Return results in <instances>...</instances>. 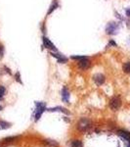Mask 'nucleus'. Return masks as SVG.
Here are the masks:
<instances>
[{
  "label": "nucleus",
  "mask_w": 130,
  "mask_h": 147,
  "mask_svg": "<svg viewBox=\"0 0 130 147\" xmlns=\"http://www.w3.org/2000/svg\"><path fill=\"white\" fill-rule=\"evenodd\" d=\"M47 110V106L45 102L41 101H36L35 102V110H34V121L38 122L41 118V116L43 115V113Z\"/></svg>",
  "instance_id": "1"
},
{
  "label": "nucleus",
  "mask_w": 130,
  "mask_h": 147,
  "mask_svg": "<svg viewBox=\"0 0 130 147\" xmlns=\"http://www.w3.org/2000/svg\"><path fill=\"white\" fill-rule=\"evenodd\" d=\"M92 127V122L88 118H81L76 124V129L79 130L80 132L87 131Z\"/></svg>",
  "instance_id": "2"
},
{
  "label": "nucleus",
  "mask_w": 130,
  "mask_h": 147,
  "mask_svg": "<svg viewBox=\"0 0 130 147\" xmlns=\"http://www.w3.org/2000/svg\"><path fill=\"white\" fill-rule=\"evenodd\" d=\"M119 30V25L115 22H110L108 23L106 27V34H117Z\"/></svg>",
  "instance_id": "3"
},
{
  "label": "nucleus",
  "mask_w": 130,
  "mask_h": 147,
  "mask_svg": "<svg viewBox=\"0 0 130 147\" xmlns=\"http://www.w3.org/2000/svg\"><path fill=\"white\" fill-rule=\"evenodd\" d=\"M120 107H121V100H120L119 97L117 96L113 97L110 101V108L113 111H117Z\"/></svg>",
  "instance_id": "4"
},
{
  "label": "nucleus",
  "mask_w": 130,
  "mask_h": 147,
  "mask_svg": "<svg viewBox=\"0 0 130 147\" xmlns=\"http://www.w3.org/2000/svg\"><path fill=\"white\" fill-rule=\"evenodd\" d=\"M93 80H94V82L96 84V85L101 86V85L105 82L106 78H105V76H104L103 74H96V75H94V77H93Z\"/></svg>",
  "instance_id": "5"
},
{
  "label": "nucleus",
  "mask_w": 130,
  "mask_h": 147,
  "mask_svg": "<svg viewBox=\"0 0 130 147\" xmlns=\"http://www.w3.org/2000/svg\"><path fill=\"white\" fill-rule=\"evenodd\" d=\"M61 97H62V100L65 102V103H70V91L68 90V88L66 86L63 87V89L61 90Z\"/></svg>",
  "instance_id": "6"
},
{
  "label": "nucleus",
  "mask_w": 130,
  "mask_h": 147,
  "mask_svg": "<svg viewBox=\"0 0 130 147\" xmlns=\"http://www.w3.org/2000/svg\"><path fill=\"white\" fill-rule=\"evenodd\" d=\"M42 146L43 147H60V144L54 139H44L42 140Z\"/></svg>",
  "instance_id": "7"
},
{
  "label": "nucleus",
  "mask_w": 130,
  "mask_h": 147,
  "mask_svg": "<svg viewBox=\"0 0 130 147\" xmlns=\"http://www.w3.org/2000/svg\"><path fill=\"white\" fill-rule=\"evenodd\" d=\"M42 41H43V45L44 47H46L47 49H51V50H54V51H57V48L56 46L54 45L53 43L51 42V40L46 36H43L42 38Z\"/></svg>",
  "instance_id": "8"
},
{
  "label": "nucleus",
  "mask_w": 130,
  "mask_h": 147,
  "mask_svg": "<svg viewBox=\"0 0 130 147\" xmlns=\"http://www.w3.org/2000/svg\"><path fill=\"white\" fill-rule=\"evenodd\" d=\"M51 56L56 58L58 60V63H61V64H64V63H67L68 62V58L65 57L62 54H59V53H56V52H51Z\"/></svg>",
  "instance_id": "9"
},
{
  "label": "nucleus",
  "mask_w": 130,
  "mask_h": 147,
  "mask_svg": "<svg viewBox=\"0 0 130 147\" xmlns=\"http://www.w3.org/2000/svg\"><path fill=\"white\" fill-rule=\"evenodd\" d=\"M78 67L81 69V70H87L90 67V61H89L88 58L82 59L78 62Z\"/></svg>",
  "instance_id": "10"
},
{
  "label": "nucleus",
  "mask_w": 130,
  "mask_h": 147,
  "mask_svg": "<svg viewBox=\"0 0 130 147\" xmlns=\"http://www.w3.org/2000/svg\"><path fill=\"white\" fill-rule=\"evenodd\" d=\"M48 112H59V113H64V114H68V111L66 108L61 107V106H57V107H53V108H47Z\"/></svg>",
  "instance_id": "11"
},
{
  "label": "nucleus",
  "mask_w": 130,
  "mask_h": 147,
  "mask_svg": "<svg viewBox=\"0 0 130 147\" xmlns=\"http://www.w3.org/2000/svg\"><path fill=\"white\" fill-rule=\"evenodd\" d=\"M117 134H119L121 138H123L126 142L130 141V132L126 131V130H123V129H119V131H117Z\"/></svg>",
  "instance_id": "12"
},
{
  "label": "nucleus",
  "mask_w": 130,
  "mask_h": 147,
  "mask_svg": "<svg viewBox=\"0 0 130 147\" xmlns=\"http://www.w3.org/2000/svg\"><path fill=\"white\" fill-rule=\"evenodd\" d=\"M70 147H83V143L80 139H74L70 142Z\"/></svg>",
  "instance_id": "13"
},
{
  "label": "nucleus",
  "mask_w": 130,
  "mask_h": 147,
  "mask_svg": "<svg viewBox=\"0 0 130 147\" xmlns=\"http://www.w3.org/2000/svg\"><path fill=\"white\" fill-rule=\"evenodd\" d=\"M11 127V124L6 121H2L0 120V130H3V129H7Z\"/></svg>",
  "instance_id": "14"
},
{
  "label": "nucleus",
  "mask_w": 130,
  "mask_h": 147,
  "mask_svg": "<svg viewBox=\"0 0 130 147\" xmlns=\"http://www.w3.org/2000/svg\"><path fill=\"white\" fill-rule=\"evenodd\" d=\"M58 6H59L58 1H57V0H54V2L51 4V6H50V9L48 10V15H50V14H51L54 10H56L57 7H58Z\"/></svg>",
  "instance_id": "15"
},
{
  "label": "nucleus",
  "mask_w": 130,
  "mask_h": 147,
  "mask_svg": "<svg viewBox=\"0 0 130 147\" xmlns=\"http://www.w3.org/2000/svg\"><path fill=\"white\" fill-rule=\"evenodd\" d=\"M5 93H6V88H5V86H3V85H0V101L3 100Z\"/></svg>",
  "instance_id": "16"
},
{
  "label": "nucleus",
  "mask_w": 130,
  "mask_h": 147,
  "mask_svg": "<svg viewBox=\"0 0 130 147\" xmlns=\"http://www.w3.org/2000/svg\"><path fill=\"white\" fill-rule=\"evenodd\" d=\"M122 70H123L124 73L126 74H129L130 73V62H126L123 64V66H122Z\"/></svg>",
  "instance_id": "17"
},
{
  "label": "nucleus",
  "mask_w": 130,
  "mask_h": 147,
  "mask_svg": "<svg viewBox=\"0 0 130 147\" xmlns=\"http://www.w3.org/2000/svg\"><path fill=\"white\" fill-rule=\"evenodd\" d=\"M85 58H88V57L86 56H72V59H74V60H82V59H85Z\"/></svg>",
  "instance_id": "18"
},
{
  "label": "nucleus",
  "mask_w": 130,
  "mask_h": 147,
  "mask_svg": "<svg viewBox=\"0 0 130 147\" xmlns=\"http://www.w3.org/2000/svg\"><path fill=\"white\" fill-rule=\"evenodd\" d=\"M3 56H4V47L2 44H0V60L3 58Z\"/></svg>",
  "instance_id": "19"
},
{
  "label": "nucleus",
  "mask_w": 130,
  "mask_h": 147,
  "mask_svg": "<svg viewBox=\"0 0 130 147\" xmlns=\"http://www.w3.org/2000/svg\"><path fill=\"white\" fill-rule=\"evenodd\" d=\"M15 80H17L18 82H20V84H23V82L21 80V77H20V73H17L15 75Z\"/></svg>",
  "instance_id": "20"
},
{
  "label": "nucleus",
  "mask_w": 130,
  "mask_h": 147,
  "mask_svg": "<svg viewBox=\"0 0 130 147\" xmlns=\"http://www.w3.org/2000/svg\"><path fill=\"white\" fill-rule=\"evenodd\" d=\"M125 14H126L127 17L130 18V8H127L126 10H125Z\"/></svg>",
  "instance_id": "21"
},
{
  "label": "nucleus",
  "mask_w": 130,
  "mask_h": 147,
  "mask_svg": "<svg viewBox=\"0 0 130 147\" xmlns=\"http://www.w3.org/2000/svg\"><path fill=\"white\" fill-rule=\"evenodd\" d=\"M110 45H113V46H117V43H115L113 40H111L110 41Z\"/></svg>",
  "instance_id": "22"
},
{
  "label": "nucleus",
  "mask_w": 130,
  "mask_h": 147,
  "mask_svg": "<svg viewBox=\"0 0 130 147\" xmlns=\"http://www.w3.org/2000/svg\"><path fill=\"white\" fill-rule=\"evenodd\" d=\"M115 16H117V18H119V19H120V20H122V18H121V17H120V15H119V14H117V12H115Z\"/></svg>",
  "instance_id": "23"
},
{
  "label": "nucleus",
  "mask_w": 130,
  "mask_h": 147,
  "mask_svg": "<svg viewBox=\"0 0 130 147\" xmlns=\"http://www.w3.org/2000/svg\"><path fill=\"white\" fill-rule=\"evenodd\" d=\"M126 147H130V141L126 142Z\"/></svg>",
  "instance_id": "24"
},
{
  "label": "nucleus",
  "mask_w": 130,
  "mask_h": 147,
  "mask_svg": "<svg viewBox=\"0 0 130 147\" xmlns=\"http://www.w3.org/2000/svg\"><path fill=\"white\" fill-rule=\"evenodd\" d=\"M2 110H3V106L0 105V111H2Z\"/></svg>",
  "instance_id": "25"
}]
</instances>
